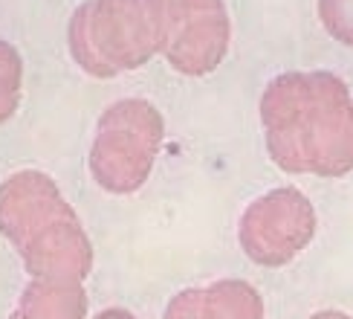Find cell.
<instances>
[{"label":"cell","instance_id":"obj_4","mask_svg":"<svg viewBox=\"0 0 353 319\" xmlns=\"http://www.w3.org/2000/svg\"><path fill=\"white\" fill-rule=\"evenodd\" d=\"M157 52L185 76L217 70L229 50L232 23L223 0H145Z\"/></svg>","mask_w":353,"mask_h":319},{"label":"cell","instance_id":"obj_3","mask_svg":"<svg viewBox=\"0 0 353 319\" xmlns=\"http://www.w3.org/2000/svg\"><path fill=\"white\" fill-rule=\"evenodd\" d=\"M70 52L90 76L110 79L137 70L157 52L148 9L142 0H93L70 23Z\"/></svg>","mask_w":353,"mask_h":319},{"label":"cell","instance_id":"obj_9","mask_svg":"<svg viewBox=\"0 0 353 319\" xmlns=\"http://www.w3.org/2000/svg\"><path fill=\"white\" fill-rule=\"evenodd\" d=\"M87 296L79 282L32 279L21 293V304L9 319H84Z\"/></svg>","mask_w":353,"mask_h":319},{"label":"cell","instance_id":"obj_1","mask_svg":"<svg viewBox=\"0 0 353 319\" xmlns=\"http://www.w3.org/2000/svg\"><path fill=\"white\" fill-rule=\"evenodd\" d=\"M267 151L290 174L353 171V96L327 70L281 72L261 96Z\"/></svg>","mask_w":353,"mask_h":319},{"label":"cell","instance_id":"obj_12","mask_svg":"<svg viewBox=\"0 0 353 319\" xmlns=\"http://www.w3.org/2000/svg\"><path fill=\"white\" fill-rule=\"evenodd\" d=\"M96 319H137V316L125 308H105L101 313H96Z\"/></svg>","mask_w":353,"mask_h":319},{"label":"cell","instance_id":"obj_7","mask_svg":"<svg viewBox=\"0 0 353 319\" xmlns=\"http://www.w3.org/2000/svg\"><path fill=\"white\" fill-rule=\"evenodd\" d=\"M72 206L43 171H18L0 186V232L18 246Z\"/></svg>","mask_w":353,"mask_h":319},{"label":"cell","instance_id":"obj_8","mask_svg":"<svg viewBox=\"0 0 353 319\" xmlns=\"http://www.w3.org/2000/svg\"><path fill=\"white\" fill-rule=\"evenodd\" d=\"M163 319H263L261 293L241 279H220L209 287L176 293Z\"/></svg>","mask_w":353,"mask_h":319},{"label":"cell","instance_id":"obj_5","mask_svg":"<svg viewBox=\"0 0 353 319\" xmlns=\"http://www.w3.org/2000/svg\"><path fill=\"white\" fill-rule=\"evenodd\" d=\"M316 235L310 197L292 186L272 188L246 206L238 224L243 253L261 267H284Z\"/></svg>","mask_w":353,"mask_h":319},{"label":"cell","instance_id":"obj_11","mask_svg":"<svg viewBox=\"0 0 353 319\" xmlns=\"http://www.w3.org/2000/svg\"><path fill=\"white\" fill-rule=\"evenodd\" d=\"M319 18L336 41L353 47V0H319Z\"/></svg>","mask_w":353,"mask_h":319},{"label":"cell","instance_id":"obj_10","mask_svg":"<svg viewBox=\"0 0 353 319\" xmlns=\"http://www.w3.org/2000/svg\"><path fill=\"white\" fill-rule=\"evenodd\" d=\"M23 90V58L9 41H0V125L18 110Z\"/></svg>","mask_w":353,"mask_h":319},{"label":"cell","instance_id":"obj_13","mask_svg":"<svg viewBox=\"0 0 353 319\" xmlns=\"http://www.w3.org/2000/svg\"><path fill=\"white\" fill-rule=\"evenodd\" d=\"M310 319H350V316L342 311H321V313H313Z\"/></svg>","mask_w":353,"mask_h":319},{"label":"cell","instance_id":"obj_6","mask_svg":"<svg viewBox=\"0 0 353 319\" xmlns=\"http://www.w3.org/2000/svg\"><path fill=\"white\" fill-rule=\"evenodd\" d=\"M26 273L43 282H84L93 270V246L76 212H64L14 246Z\"/></svg>","mask_w":353,"mask_h":319},{"label":"cell","instance_id":"obj_2","mask_svg":"<svg viewBox=\"0 0 353 319\" xmlns=\"http://www.w3.org/2000/svg\"><path fill=\"white\" fill-rule=\"evenodd\" d=\"M165 137V122L151 102L122 99L99 116L90 148L93 180L113 195H128L148 180L157 151Z\"/></svg>","mask_w":353,"mask_h":319}]
</instances>
